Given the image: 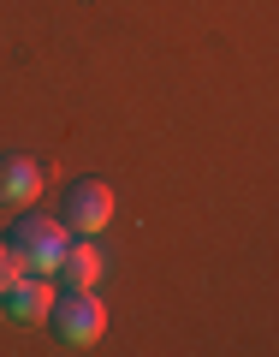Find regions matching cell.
Listing matches in <instances>:
<instances>
[{"label":"cell","mask_w":279,"mask_h":357,"mask_svg":"<svg viewBox=\"0 0 279 357\" xmlns=\"http://www.w3.org/2000/svg\"><path fill=\"white\" fill-rule=\"evenodd\" d=\"M48 328L60 333V345H95L107 333V304L95 298V286H65L48 310Z\"/></svg>","instance_id":"1"},{"label":"cell","mask_w":279,"mask_h":357,"mask_svg":"<svg viewBox=\"0 0 279 357\" xmlns=\"http://www.w3.org/2000/svg\"><path fill=\"white\" fill-rule=\"evenodd\" d=\"M65 220H48V215H24L13 227V250L24 256V268L30 274H54L60 268V256H65Z\"/></svg>","instance_id":"2"},{"label":"cell","mask_w":279,"mask_h":357,"mask_svg":"<svg viewBox=\"0 0 279 357\" xmlns=\"http://www.w3.org/2000/svg\"><path fill=\"white\" fill-rule=\"evenodd\" d=\"M65 232H83V238H95V232L113 220V185H102V178H77L72 191H65Z\"/></svg>","instance_id":"3"},{"label":"cell","mask_w":279,"mask_h":357,"mask_svg":"<svg viewBox=\"0 0 279 357\" xmlns=\"http://www.w3.org/2000/svg\"><path fill=\"white\" fill-rule=\"evenodd\" d=\"M42 167L30 155H0V203H36Z\"/></svg>","instance_id":"4"},{"label":"cell","mask_w":279,"mask_h":357,"mask_svg":"<svg viewBox=\"0 0 279 357\" xmlns=\"http://www.w3.org/2000/svg\"><path fill=\"white\" fill-rule=\"evenodd\" d=\"M6 310H13L18 321H48L54 310V292H48V274H24V280L6 292Z\"/></svg>","instance_id":"5"},{"label":"cell","mask_w":279,"mask_h":357,"mask_svg":"<svg viewBox=\"0 0 279 357\" xmlns=\"http://www.w3.org/2000/svg\"><path fill=\"white\" fill-rule=\"evenodd\" d=\"M60 286H95L102 280V250H95V238H83V244H65V256H60Z\"/></svg>","instance_id":"6"},{"label":"cell","mask_w":279,"mask_h":357,"mask_svg":"<svg viewBox=\"0 0 279 357\" xmlns=\"http://www.w3.org/2000/svg\"><path fill=\"white\" fill-rule=\"evenodd\" d=\"M24 274H30V268H24V256L13 250V238H0V298L13 292V286L24 280Z\"/></svg>","instance_id":"7"}]
</instances>
